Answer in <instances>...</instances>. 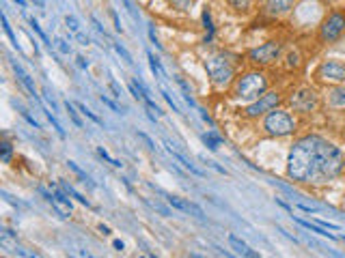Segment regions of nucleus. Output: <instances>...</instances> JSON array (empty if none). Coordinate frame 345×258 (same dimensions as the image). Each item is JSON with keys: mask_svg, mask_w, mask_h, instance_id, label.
<instances>
[{"mask_svg": "<svg viewBox=\"0 0 345 258\" xmlns=\"http://www.w3.org/2000/svg\"><path fill=\"white\" fill-rule=\"evenodd\" d=\"M267 91V77L261 71H248L235 82L233 97L242 101H257Z\"/></svg>", "mask_w": 345, "mask_h": 258, "instance_id": "7ed1b4c3", "label": "nucleus"}, {"mask_svg": "<svg viewBox=\"0 0 345 258\" xmlns=\"http://www.w3.org/2000/svg\"><path fill=\"white\" fill-rule=\"evenodd\" d=\"M345 168L343 153L330 142H322L319 149V161H317V183H326V181L336 179Z\"/></svg>", "mask_w": 345, "mask_h": 258, "instance_id": "f03ea898", "label": "nucleus"}, {"mask_svg": "<svg viewBox=\"0 0 345 258\" xmlns=\"http://www.w3.org/2000/svg\"><path fill=\"white\" fill-rule=\"evenodd\" d=\"M101 101H104V103H106V106H108V108H110L112 112H119V108H117V103H112V101H110V99L106 97V95H101Z\"/></svg>", "mask_w": 345, "mask_h": 258, "instance_id": "e433bc0d", "label": "nucleus"}, {"mask_svg": "<svg viewBox=\"0 0 345 258\" xmlns=\"http://www.w3.org/2000/svg\"><path fill=\"white\" fill-rule=\"evenodd\" d=\"M281 101H283V97H281V93H265L263 97H259L257 101H253L250 106L244 110V116H248V118H259V116H263V114H267V112H272L274 108H279L281 106Z\"/></svg>", "mask_w": 345, "mask_h": 258, "instance_id": "6e6552de", "label": "nucleus"}, {"mask_svg": "<svg viewBox=\"0 0 345 258\" xmlns=\"http://www.w3.org/2000/svg\"><path fill=\"white\" fill-rule=\"evenodd\" d=\"M97 153H99V157H104V159H106L108 163H112V166H115V168H121V166H123V163H121V161H117V159H112V157H110V155L106 153V149H97Z\"/></svg>", "mask_w": 345, "mask_h": 258, "instance_id": "bb28decb", "label": "nucleus"}, {"mask_svg": "<svg viewBox=\"0 0 345 258\" xmlns=\"http://www.w3.org/2000/svg\"><path fill=\"white\" fill-rule=\"evenodd\" d=\"M293 3L296 0H265V7L272 15H285L293 9Z\"/></svg>", "mask_w": 345, "mask_h": 258, "instance_id": "4468645a", "label": "nucleus"}, {"mask_svg": "<svg viewBox=\"0 0 345 258\" xmlns=\"http://www.w3.org/2000/svg\"><path fill=\"white\" fill-rule=\"evenodd\" d=\"M11 144H9L7 140H3V144H0V153H3V161L5 163H9V161H11Z\"/></svg>", "mask_w": 345, "mask_h": 258, "instance_id": "b1692460", "label": "nucleus"}, {"mask_svg": "<svg viewBox=\"0 0 345 258\" xmlns=\"http://www.w3.org/2000/svg\"><path fill=\"white\" fill-rule=\"evenodd\" d=\"M281 54H283V43L281 41H267V43H263V46L250 50L248 58L253 60L255 65H272L281 58Z\"/></svg>", "mask_w": 345, "mask_h": 258, "instance_id": "0eeeda50", "label": "nucleus"}, {"mask_svg": "<svg viewBox=\"0 0 345 258\" xmlns=\"http://www.w3.org/2000/svg\"><path fill=\"white\" fill-rule=\"evenodd\" d=\"M20 112H22V116H24L26 120H28V123H30V125H32L34 129H39V123H37V120H34V118H32L30 114H28V112H26V110H20Z\"/></svg>", "mask_w": 345, "mask_h": 258, "instance_id": "f704fd0d", "label": "nucleus"}, {"mask_svg": "<svg viewBox=\"0 0 345 258\" xmlns=\"http://www.w3.org/2000/svg\"><path fill=\"white\" fill-rule=\"evenodd\" d=\"M30 26H32V30H34V32H37V34H39V37L43 39V43H50V41H48V37H46V32H43V30H41V26L37 24V20H34V17H32V20H30ZM50 46H52V43H50Z\"/></svg>", "mask_w": 345, "mask_h": 258, "instance_id": "c756f323", "label": "nucleus"}, {"mask_svg": "<svg viewBox=\"0 0 345 258\" xmlns=\"http://www.w3.org/2000/svg\"><path fill=\"white\" fill-rule=\"evenodd\" d=\"M99 230L104 232V235H110V228H108V226H104V224H101V226H99Z\"/></svg>", "mask_w": 345, "mask_h": 258, "instance_id": "37998d69", "label": "nucleus"}, {"mask_svg": "<svg viewBox=\"0 0 345 258\" xmlns=\"http://www.w3.org/2000/svg\"><path fill=\"white\" fill-rule=\"evenodd\" d=\"M13 69H15V73H17V77H20V82L24 84V89H26V91H28V93L32 95V97H34V99H39V95H37V89H34V84H32V80H30V77H28V75H26V73H24V69H22L20 65H13Z\"/></svg>", "mask_w": 345, "mask_h": 258, "instance_id": "2eb2a0df", "label": "nucleus"}, {"mask_svg": "<svg viewBox=\"0 0 345 258\" xmlns=\"http://www.w3.org/2000/svg\"><path fill=\"white\" fill-rule=\"evenodd\" d=\"M138 136H141V138H143V140L147 142V146H149V149H151V151H155V144L151 142V138H149V136H147V134H143V132H138Z\"/></svg>", "mask_w": 345, "mask_h": 258, "instance_id": "4c0bfd02", "label": "nucleus"}, {"mask_svg": "<svg viewBox=\"0 0 345 258\" xmlns=\"http://www.w3.org/2000/svg\"><path fill=\"white\" fill-rule=\"evenodd\" d=\"M324 138L304 136L293 142L287 157V177L298 183H317V161Z\"/></svg>", "mask_w": 345, "mask_h": 258, "instance_id": "f257e3e1", "label": "nucleus"}, {"mask_svg": "<svg viewBox=\"0 0 345 258\" xmlns=\"http://www.w3.org/2000/svg\"><path fill=\"white\" fill-rule=\"evenodd\" d=\"M52 189H54L52 194H50V192H46L43 187H39V192L43 194V198H46V200H48L52 206H54V209H56L60 215H63V218H72L74 206H72V200L67 198V192L63 194V192H60V189H56V187H52Z\"/></svg>", "mask_w": 345, "mask_h": 258, "instance_id": "9b49d317", "label": "nucleus"}, {"mask_svg": "<svg viewBox=\"0 0 345 258\" xmlns=\"http://www.w3.org/2000/svg\"><path fill=\"white\" fill-rule=\"evenodd\" d=\"M164 144H166V151H168V155H170V157L175 159L177 163H181V166H184L186 170H190V172H192V175H198V177H203V170H198V168L194 166V163H190V161H188V159L184 157V155H181V153H179V151L175 149V146H172V144L168 142V140L164 142Z\"/></svg>", "mask_w": 345, "mask_h": 258, "instance_id": "ddd939ff", "label": "nucleus"}, {"mask_svg": "<svg viewBox=\"0 0 345 258\" xmlns=\"http://www.w3.org/2000/svg\"><path fill=\"white\" fill-rule=\"evenodd\" d=\"M317 80L322 82H330V84H345V65L341 60H324L322 65L317 67Z\"/></svg>", "mask_w": 345, "mask_h": 258, "instance_id": "1a4fd4ad", "label": "nucleus"}, {"mask_svg": "<svg viewBox=\"0 0 345 258\" xmlns=\"http://www.w3.org/2000/svg\"><path fill=\"white\" fill-rule=\"evenodd\" d=\"M15 3L20 5V7H26V3H24V0H15Z\"/></svg>", "mask_w": 345, "mask_h": 258, "instance_id": "c03bdc74", "label": "nucleus"}, {"mask_svg": "<svg viewBox=\"0 0 345 258\" xmlns=\"http://www.w3.org/2000/svg\"><path fill=\"white\" fill-rule=\"evenodd\" d=\"M328 101L332 103V106L336 108H343L345 106V86H336V89H332L330 93H328Z\"/></svg>", "mask_w": 345, "mask_h": 258, "instance_id": "dca6fc26", "label": "nucleus"}, {"mask_svg": "<svg viewBox=\"0 0 345 258\" xmlns=\"http://www.w3.org/2000/svg\"><path fill=\"white\" fill-rule=\"evenodd\" d=\"M296 220H298V218H296ZM298 224H300V226H304L306 230H310V232H317V235H322V237L334 239V235H332V232H326V228H324V226H315V224H310V222H304V220H298Z\"/></svg>", "mask_w": 345, "mask_h": 258, "instance_id": "a211bd4d", "label": "nucleus"}, {"mask_svg": "<svg viewBox=\"0 0 345 258\" xmlns=\"http://www.w3.org/2000/svg\"><path fill=\"white\" fill-rule=\"evenodd\" d=\"M63 189H65V192H67L69 196H72V198H76V200H78V202H82V204H86V206H89V200H86V198H82V196H80V194H78V192H76V189H74L72 185H67V183H63Z\"/></svg>", "mask_w": 345, "mask_h": 258, "instance_id": "5701e85b", "label": "nucleus"}, {"mask_svg": "<svg viewBox=\"0 0 345 258\" xmlns=\"http://www.w3.org/2000/svg\"><path fill=\"white\" fill-rule=\"evenodd\" d=\"M166 202L170 206H175V209L184 211V213H194V215H198V218L203 215L201 206H196L194 202H188V200H184V198H179V196H166Z\"/></svg>", "mask_w": 345, "mask_h": 258, "instance_id": "f8f14e48", "label": "nucleus"}, {"mask_svg": "<svg viewBox=\"0 0 345 258\" xmlns=\"http://www.w3.org/2000/svg\"><path fill=\"white\" fill-rule=\"evenodd\" d=\"M147 58H149V65H151V71L155 73V75H160L162 73V67H160V63H158V58H155L151 52H147Z\"/></svg>", "mask_w": 345, "mask_h": 258, "instance_id": "393cba45", "label": "nucleus"}, {"mask_svg": "<svg viewBox=\"0 0 345 258\" xmlns=\"http://www.w3.org/2000/svg\"><path fill=\"white\" fill-rule=\"evenodd\" d=\"M149 37H151V41L155 43V48H160V43H158V39H155V32H153L151 28H149Z\"/></svg>", "mask_w": 345, "mask_h": 258, "instance_id": "a19ab883", "label": "nucleus"}, {"mask_svg": "<svg viewBox=\"0 0 345 258\" xmlns=\"http://www.w3.org/2000/svg\"><path fill=\"white\" fill-rule=\"evenodd\" d=\"M203 140H205V144H207V146H210V149H212V151H216V149H218V144H220V138H218V136H216L214 132H210V134H207V136H203Z\"/></svg>", "mask_w": 345, "mask_h": 258, "instance_id": "aec40b11", "label": "nucleus"}, {"mask_svg": "<svg viewBox=\"0 0 345 258\" xmlns=\"http://www.w3.org/2000/svg\"><path fill=\"white\" fill-rule=\"evenodd\" d=\"M112 245H115V247L119 249V252H121V249H123V241H115V243H112Z\"/></svg>", "mask_w": 345, "mask_h": 258, "instance_id": "79ce46f5", "label": "nucleus"}, {"mask_svg": "<svg viewBox=\"0 0 345 258\" xmlns=\"http://www.w3.org/2000/svg\"><path fill=\"white\" fill-rule=\"evenodd\" d=\"M3 26H5V32L9 34V39H11L13 43H15V37H13V30H11V26H9V20H7V15H3ZM17 46V43H15Z\"/></svg>", "mask_w": 345, "mask_h": 258, "instance_id": "2f4dec72", "label": "nucleus"}, {"mask_svg": "<svg viewBox=\"0 0 345 258\" xmlns=\"http://www.w3.org/2000/svg\"><path fill=\"white\" fill-rule=\"evenodd\" d=\"M112 48H115V50L119 52V54H121V56H123V60H125V63H127V65H132V63H134V60H132V56H129V54H127V50H125V48H121V46H119V43H112Z\"/></svg>", "mask_w": 345, "mask_h": 258, "instance_id": "cd10ccee", "label": "nucleus"}, {"mask_svg": "<svg viewBox=\"0 0 345 258\" xmlns=\"http://www.w3.org/2000/svg\"><path fill=\"white\" fill-rule=\"evenodd\" d=\"M343 32H345V9H332L319 24V41L334 43L343 37Z\"/></svg>", "mask_w": 345, "mask_h": 258, "instance_id": "39448f33", "label": "nucleus"}, {"mask_svg": "<svg viewBox=\"0 0 345 258\" xmlns=\"http://www.w3.org/2000/svg\"><path fill=\"white\" fill-rule=\"evenodd\" d=\"M76 60H78V65H80V67H84V69L89 67V63H86V60H84V56H78Z\"/></svg>", "mask_w": 345, "mask_h": 258, "instance_id": "ea45409f", "label": "nucleus"}, {"mask_svg": "<svg viewBox=\"0 0 345 258\" xmlns=\"http://www.w3.org/2000/svg\"><path fill=\"white\" fill-rule=\"evenodd\" d=\"M65 24H67V28H72L74 32H78V28H80V22L76 20V15H67V17H65Z\"/></svg>", "mask_w": 345, "mask_h": 258, "instance_id": "c85d7f7f", "label": "nucleus"}, {"mask_svg": "<svg viewBox=\"0 0 345 258\" xmlns=\"http://www.w3.org/2000/svg\"><path fill=\"white\" fill-rule=\"evenodd\" d=\"M289 106L296 112L308 114V112H313L317 108V93L313 89H298L289 97Z\"/></svg>", "mask_w": 345, "mask_h": 258, "instance_id": "9d476101", "label": "nucleus"}, {"mask_svg": "<svg viewBox=\"0 0 345 258\" xmlns=\"http://www.w3.org/2000/svg\"><path fill=\"white\" fill-rule=\"evenodd\" d=\"M205 69H207V75L212 77V82L216 86H224L231 82V77L235 75V67L231 65V60H227V56L222 54H216L210 56L205 60Z\"/></svg>", "mask_w": 345, "mask_h": 258, "instance_id": "423d86ee", "label": "nucleus"}, {"mask_svg": "<svg viewBox=\"0 0 345 258\" xmlns=\"http://www.w3.org/2000/svg\"><path fill=\"white\" fill-rule=\"evenodd\" d=\"M162 95H164V99H166V103H168V106L172 108V112H179V110H177V106H175V101H172V97L168 95V91H162Z\"/></svg>", "mask_w": 345, "mask_h": 258, "instance_id": "72a5a7b5", "label": "nucleus"}, {"mask_svg": "<svg viewBox=\"0 0 345 258\" xmlns=\"http://www.w3.org/2000/svg\"><path fill=\"white\" fill-rule=\"evenodd\" d=\"M229 243L233 245V247H235V252L237 254H244V256H253V258H257L259 254L257 252H253V249H250L246 243H244V241H239L235 235H229Z\"/></svg>", "mask_w": 345, "mask_h": 258, "instance_id": "f3484780", "label": "nucleus"}, {"mask_svg": "<svg viewBox=\"0 0 345 258\" xmlns=\"http://www.w3.org/2000/svg\"><path fill=\"white\" fill-rule=\"evenodd\" d=\"M76 108H78V110H80V112H82V114H84V116H89V118L93 120V123H97V125H101V118H99V116H95V114H93V112H91L89 108H86V106H84V103H76Z\"/></svg>", "mask_w": 345, "mask_h": 258, "instance_id": "4be33fe9", "label": "nucleus"}, {"mask_svg": "<svg viewBox=\"0 0 345 258\" xmlns=\"http://www.w3.org/2000/svg\"><path fill=\"white\" fill-rule=\"evenodd\" d=\"M296 118H293L289 112H285L281 108H274L272 112H267L265 118H263V129L267 136L272 138H285V136H291L296 132Z\"/></svg>", "mask_w": 345, "mask_h": 258, "instance_id": "20e7f679", "label": "nucleus"}, {"mask_svg": "<svg viewBox=\"0 0 345 258\" xmlns=\"http://www.w3.org/2000/svg\"><path fill=\"white\" fill-rule=\"evenodd\" d=\"M32 3H37L39 7H43V0H32Z\"/></svg>", "mask_w": 345, "mask_h": 258, "instance_id": "a18cd8bd", "label": "nucleus"}, {"mask_svg": "<svg viewBox=\"0 0 345 258\" xmlns=\"http://www.w3.org/2000/svg\"><path fill=\"white\" fill-rule=\"evenodd\" d=\"M54 46H56V50L60 52V54H69V50H72V48H69L63 39H56V41H54Z\"/></svg>", "mask_w": 345, "mask_h": 258, "instance_id": "7c9ffc66", "label": "nucleus"}, {"mask_svg": "<svg viewBox=\"0 0 345 258\" xmlns=\"http://www.w3.org/2000/svg\"><path fill=\"white\" fill-rule=\"evenodd\" d=\"M172 5L179 7V9H188L190 5H192V0H172Z\"/></svg>", "mask_w": 345, "mask_h": 258, "instance_id": "c9c22d12", "label": "nucleus"}, {"mask_svg": "<svg viewBox=\"0 0 345 258\" xmlns=\"http://www.w3.org/2000/svg\"><path fill=\"white\" fill-rule=\"evenodd\" d=\"M65 108H67V114H69V118H72V123L76 125V127H82V120H80V116H78V112L74 110V106L72 103H65Z\"/></svg>", "mask_w": 345, "mask_h": 258, "instance_id": "412c9836", "label": "nucleus"}, {"mask_svg": "<svg viewBox=\"0 0 345 258\" xmlns=\"http://www.w3.org/2000/svg\"><path fill=\"white\" fill-rule=\"evenodd\" d=\"M203 24H205V28L210 30V34L214 32V26H212V17H210V13L207 11H203Z\"/></svg>", "mask_w": 345, "mask_h": 258, "instance_id": "473e14b6", "label": "nucleus"}, {"mask_svg": "<svg viewBox=\"0 0 345 258\" xmlns=\"http://www.w3.org/2000/svg\"><path fill=\"white\" fill-rule=\"evenodd\" d=\"M287 67H289V69H298V67H300V54H298V52H289Z\"/></svg>", "mask_w": 345, "mask_h": 258, "instance_id": "a878e982", "label": "nucleus"}, {"mask_svg": "<svg viewBox=\"0 0 345 258\" xmlns=\"http://www.w3.org/2000/svg\"><path fill=\"white\" fill-rule=\"evenodd\" d=\"M227 3H229V7L233 9V11L244 13V11H248V9H250V5H253V0H227Z\"/></svg>", "mask_w": 345, "mask_h": 258, "instance_id": "6ab92c4d", "label": "nucleus"}, {"mask_svg": "<svg viewBox=\"0 0 345 258\" xmlns=\"http://www.w3.org/2000/svg\"><path fill=\"white\" fill-rule=\"evenodd\" d=\"M112 20H115V28L121 32V24H119V17H117V13H115V11H112Z\"/></svg>", "mask_w": 345, "mask_h": 258, "instance_id": "58836bf2", "label": "nucleus"}]
</instances>
